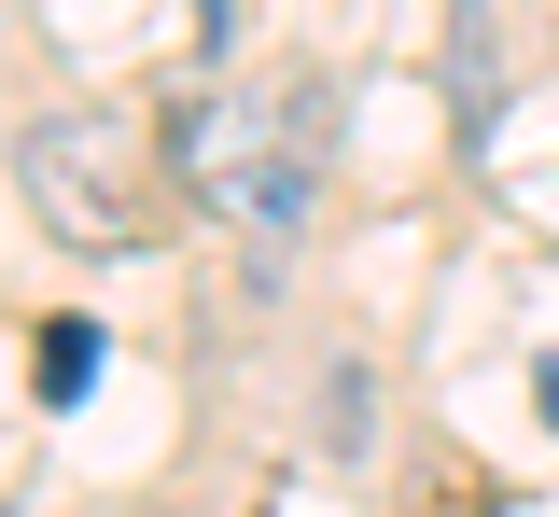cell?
I'll use <instances>...</instances> for the list:
<instances>
[{"instance_id":"cell-4","label":"cell","mask_w":559,"mask_h":517,"mask_svg":"<svg viewBox=\"0 0 559 517\" xmlns=\"http://www.w3.org/2000/svg\"><path fill=\"white\" fill-rule=\"evenodd\" d=\"M448 84L489 98V0H448Z\"/></svg>"},{"instance_id":"cell-3","label":"cell","mask_w":559,"mask_h":517,"mask_svg":"<svg viewBox=\"0 0 559 517\" xmlns=\"http://www.w3.org/2000/svg\"><path fill=\"white\" fill-rule=\"evenodd\" d=\"M98 364H112V336H98V322H43V336H28V392H43V406H84Z\"/></svg>"},{"instance_id":"cell-1","label":"cell","mask_w":559,"mask_h":517,"mask_svg":"<svg viewBox=\"0 0 559 517\" xmlns=\"http://www.w3.org/2000/svg\"><path fill=\"white\" fill-rule=\"evenodd\" d=\"M168 168H182L238 238L280 252V238L308 224V168H322V154L280 127V98H266V112H252V98H197V112H168Z\"/></svg>"},{"instance_id":"cell-5","label":"cell","mask_w":559,"mask_h":517,"mask_svg":"<svg viewBox=\"0 0 559 517\" xmlns=\"http://www.w3.org/2000/svg\"><path fill=\"white\" fill-rule=\"evenodd\" d=\"M546 420H559V364H546Z\"/></svg>"},{"instance_id":"cell-2","label":"cell","mask_w":559,"mask_h":517,"mask_svg":"<svg viewBox=\"0 0 559 517\" xmlns=\"http://www.w3.org/2000/svg\"><path fill=\"white\" fill-rule=\"evenodd\" d=\"M14 196L57 224V252H140V154L98 112H43L14 141Z\"/></svg>"}]
</instances>
